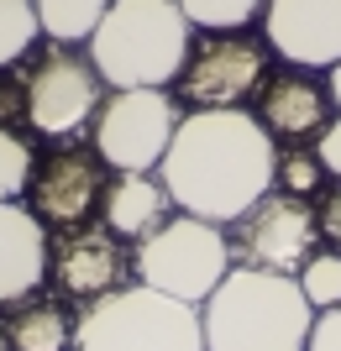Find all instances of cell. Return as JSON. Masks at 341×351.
I'll return each mask as SVG.
<instances>
[{"label": "cell", "instance_id": "1", "mask_svg": "<svg viewBox=\"0 0 341 351\" xmlns=\"http://www.w3.org/2000/svg\"><path fill=\"white\" fill-rule=\"evenodd\" d=\"M174 210L215 226H231L273 189L279 178V142L257 110L242 105H205L178 116V132L158 162Z\"/></svg>", "mask_w": 341, "mask_h": 351}, {"label": "cell", "instance_id": "2", "mask_svg": "<svg viewBox=\"0 0 341 351\" xmlns=\"http://www.w3.org/2000/svg\"><path fill=\"white\" fill-rule=\"evenodd\" d=\"M315 325V304L305 299L294 273L231 267L221 289L200 304L205 351H305Z\"/></svg>", "mask_w": 341, "mask_h": 351}, {"label": "cell", "instance_id": "3", "mask_svg": "<svg viewBox=\"0 0 341 351\" xmlns=\"http://www.w3.org/2000/svg\"><path fill=\"white\" fill-rule=\"evenodd\" d=\"M194 47V21L178 0H110L89 37V63L105 89H168Z\"/></svg>", "mask_w": 341, "mask_h": 351}, {"label": "cell", "instance_id": "4", "mask_svg": "<svg viewBox=\"0 0 341 351\" xmlns=\"http://www.w3.org/2000/svg\"><path fill=\"white\" fill-rule=\"evenodd\" d=\"M69 351H205V330L194 304H178L137 283V289L89 299L84 315L74 320Z\"/></svg>", "mask_w": 341, "mask_h": 351}, {"label": "cell", "instance_id": "5", "mask_svg": "<svg viewBox=\"0 0 341 351\" xmlns=\"http://www.w3.org/2000/svg\"><path fill=\"white\" fill-rule=\"evenodd\" d=\"M231 267H237V257H231L226 226L184 215V210H174L152 236L137 241V283H148V289L194 309L221 289V278Z\"/></svg>", "mask_w": 341, "mask_h": 351}, {"label": "cell", "instance_id": "6", "mask_svg": "<svg viewBox=\"0 0 341 351\" xmlns=\"http://www.w3.org/2000/svg\"><path fill=\"white\" fill-rule=\"evenodd\" d=\"M178 132V105L168 89H110L95 110V152L110 173H158Z\"/></svg>", "mask_w": 341, "mask_h": 351}, {"label": "cell", "instance_id": "7", "mask_svg": "<svg viewBox=\"0 0 341 351\" xmlns=\"http://www.w3.org/2000/svg\"><path fill=\"white\" fill-rule=\"evenodd\" d=\"M268 37L252 32H210L189 47V63L174 79L178 100L189 110H205V105H242L247 95H257L268 79Z\"/></svg>", "mask_w": 341, "mask_h": 351}, {"label": "cell", "instance_id": "8", "mask_svg": "<svg viewBox=\"0 0 341 351\" xmlns=\"http://www.w3.org/2000/svg\"><path fill=\"white\" fill-rule=\"evenodd\" d=\"M231 257L242 267H268V273H299V263L320 247V215L299 194L268 189L242 220L226 226Z\"/></svg>", "mask_w": 341, "mask_h": 351}, {"label": "cell", "instance_id": "9", "mask_svg": "<svg viewBox=\"0 0 341 351\" xmlns=\"http://www.w3.org/2000/svg\"><path fill=\"white\" fill-rule=\"evenodd\" d=\"M100 89H105L100 69L63 47V53H53V58H43L37 69H32V79H27V95H21L27 126L37 136H53V142L84 132L89 116L100 110Z\"/></svg>", "mask_w": 341, "mask_h": 351}, {"label": "cell", "instance_id": "10", "mask_svg": "<svg viewBox=\"0 0 341 351\" xmlns=\"http://www.w3.org/2000/svg\"><path fill=\"white\" fill-rule=\"evenodd\" d=\"M105 184H110V168L95 147H63L32 173V210L47 220V226H63L74 231L84 226L105 199Z\"/></svg>", "mask_w": 341, "mask_h": 351}, {"label": "cell", "instance_id": "11", "mask_svg": "<svg viewBox=\"0 0 341 351\" xmlns=\"http://www.w3.org/2000/svg\"><path fill=\"white\" fill-rule=\"evenodd\" d=\"M263 37L294 69H336L341 63V0H268Z\"/></svg>", "mask_w": 341, "mask_h": 351}, {"label": "cell", "instance_id": "12", "mask_svg": "<svg viewBox=\"0 0 341 351\" xmlns=\"http://www.w3.org/2000/svg\"><path fill=\"white\" fill-rule=\"evenodd\" d=\"M331 89L315 79V69H289L268 73L257 89V121H263L273 142H315L331 121Z\"/></svg>", "mask_w": 341, "mask_h": 351}, {"label": "cell", "instance_id": "13", "mask_svg": "<svg viewBox=\"0 0 341 351\" xmlns=\"http://www.w3.org/2000/svg\"><path fill=\"white\" fill-rule=\"evenodd\" d=\"M53 278L69 299H105L116 293L126 278V247H121L116 231L105 226H74V231L58 241L53 252Z\"/></svg>", "mask_w": 341, "mask_h": 351}, {"label": "cell", "instance_id": "14", "mask_svg": "<svg viewBox=\"0 0 341 351\" xmlns=\"http://www.w3.org/2000/svg\"><path fill=\"white\" fill-rule=\"evenodd\" d=\"M53 241H47V220L32 205H0V309L27 304L43 289L47 267H53Z\"/></svg>", "mask_w": 341, "mask_h": 351}, {"label": "cell", "instance_id": "15", "mask_svg": "<svg viewBox=\"0 0 341 351\" xmlns=\"http://www.w3.org/2000/svg\"><path fill=\"white\" fill-rule=\"evenodd\" d=\"M168 215H174V199H168L158 173H110L105 199H100L105 231H116L121 241H142V236H152Z\"/></svg>", "mask_w": 341, "mask_h": 351}, {"label": "cell", "instance_id": "16", "mask_svg": "<svg viewBox=\"0 0 341 351\" xmlns=\"http://www.w3.org/2000/svg\"><path fill=\"white\" fill-rule=\"evenodd\" d=\"M5 346L11 351H69L74 346V320L58 304H21L16 320L5 325Z\"/></svg>", "mask_w": 341, "mask_h": 351}, {"label": "cell", "instance_id": "17", "mask_svg": "<svg viewBox=\"0 0 341 351\" xmlns=\"http://www.w3.org/2000/svg\"><path fill=\"white\" fill-rule=\"evenodd\" d=\"M105 11H110V0H37V21L58 47L89 43Z\"/></svg>", "mask_w": 341, "mask_h": 351}, {"label": "cell", "instance_id": "18", "mask_svg": "<svg viewBox=\"0 0 341 351\" xmlns=\"http://www.w3.org/2000/svg\"><path fill=\"white\" fill-rule=\"evenodd\" d=\"M43 37L37 21V0H0V69L21 63Z\"/></svg>", "mask_w": 341, "mask_h": 351}, {"label": "cell", "instance_id": "19", "mask_svg": "<svg viewBox=\"0 0 341 351\" xmlns=\"http://www.w3.org/2000/svg\"><path fill=\"white\" fill-rule=\"evenodd\" d=\"M299 289L315 309H336L341 304V252L336 247H315L305 263H299Z\"/></svg>", "mask_w": 341, "mask_h": 351}, {"label": "cell", "instance_id": "20", "mask_svg": "<svg viewBox=\"0 0 341 351\" xmlns=\"http://www.w3.org/2000/svg\"><path fill=\"white\" fill-rule=\"evenodd\" d=\"M178 5L194 21V32H242L263 16L268 0H178Z\"/></svg>", "mask_w": 341, "mask_h": 351}, {"label": "cell", "instance_id": "21", "mask_svg": "<svg viewBox=\"0 0 341 351\" xmlns=\"http://www.w3.org/2000/svg\"><path fill=\"white\" fill-rule=\"evenodd\" d=\"M32 173H37V158H32L27 136H16L0 126V205H11L32 189Z\"/></svg>", "mask_w": 341, "mask_h": 351}, {"label": "cell", "instance_id": "22", "mask_svg": "<svg viewBox=\"0 0 341 351\" xmlns=\"http://www.w3.org/2000/svg\"><path fill=\"white\" fill-rule=\"evenodd\" d=\"M283 194H315L320 184H326V168H320V158H315V147H299L289 142V152H279V178H273Z\"/></svg>", "mask_w": 341, "mask_h": 351}, {"label": "cell", "instance_id": "23", "mask_svg": "<svg viewBox=\"0 0 341 351\" xmlns=\"http://www.w3.org/2000/svg\"><path fill=\"white\" fill-rule=\"evenodd\" d=\"M305 351H341V304L336 309H315V325H310Z\"/></svg>", "mask_w": 341, "mask_h": 351}, {"label": "cell", "instance_id": "24", "mask_svg": "<svg viewBox=\"0 0 341 351\" xmlns=\"http://www.w3.org/2000/svg\"><path fill=\"white\" fill-rule=\"evenodd\" d=\"M315 158H320L326 178H336V184H341V110L326 121V132L315 136Z\"/></svg>", "mask_w": 341, "mask_h": 351}, {"label": "cell", "instance_id": "25", "mask_svg": "<svg viewBox=\"0 0 341 351\" xmlns=\"http://www.w3.org/2000/svg\"><path fill=\"white\" fill-rule=\"evenodd\" d=\"M315 215H320V236H326L331 247L341 252V184L326 194V199H320V210H315Z\"/></svg>", "mask_w": 341, "mask_h": 351}, {"label": "cell", "instance_id": "26", "mask_svg": "<svg viewBox=\"0 0 341 351\" xmlns=\"http://www.w3.org/2000/svg\"><path fill=\"white\" fill-rule=\"evenodd\" d=\"M326 89H331V105H336V110H341V63H336V69H331V84H326Z\"/></svg>", "mask_w": 341, "mask_h": 351}, {"label": "cell", "instance_id": "27", "mask_svg": "<svg viewBox=\"0 0 341 351\" xmlns=\"http://www.w3.org/2000/svg\"><path fill=\"white\" fill-rule=\"evenodd\" d=\"M0 351H5V336H0Z\"/></svg>", "mask_w": 341, "mask_h": 351}]
</instances>
